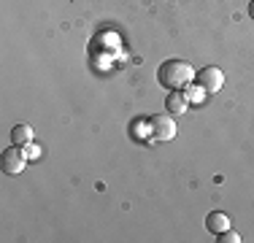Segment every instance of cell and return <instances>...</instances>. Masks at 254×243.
<instances>
[{"instance_id": "6da1fadb", "label": "cell", "mask_w": 254, "mask_h": 243, "mask_svg": "<svg viewBox=\"0 0 254 243\" xmlns=\"http://www.w3.org/2000/svg\"><path fill=\"white\" fill-rule=\"evenodd\" d=\"M192 78H195V70L187 60H165L157 70V81L165 89H184L192 84Z\"/></svg>"}, {"instance_id": "7a4b0ae2", "label": "cell", "mask_w": 254, "mask_h": 243, "mask_svg": "<svg viewBox=\"0 0 254 243\" xmlns=\"http://www.w3.org/2000/svg\"><path fill=\"white\" fill-rule=\"evenodd\" d=\"M197 87H203L205 92H219L222 87H225V73H222L216 65H205L203 70H197Z\"/></svg>"}, {"instance_id": "3957f363", "label": "cell", "mask_w": 254, "mask_h": 243, "mask_svg": "<svg viewBox=\"0 0 254 243\" xmlns=\"http://www.w3.org/2000/svg\"><path fill=\"white\" fill-rule=\"evenodd\" d=\"M149 132L154 141H171V138H176V124L168 114H157L149 119Z\"/></svg>"}, {"instance_id": "277c9868", "label": "cell", "mask_w": 254, "mask_h": 243, "mask_svg": "<svg viewBox=\"0 0 254 243\" xmlns=\"http://www.w3.org/2000/svg\"><path fill=\"white\" fill-rule=\"evenodd\" d=\"M25 162H27V157H25V151L19 149V146H11V149H5L3 151V173H8V176H16V173H22L25 170Z\"/></svg>"}, {"instance_id": "5b68a950", "label": "cell", "mask_w": 254, "mask_h": 243, "mask_svg": "<svg viewBox=\"0 0 254 243\" xmlns=\"http://www.w3.org/2000/svg\"><path fill=\"white\" fill-rule=\"evenodd\" d=\"M165 108H168V114H184L190 108V97H187L184 89H171L165 97Z\"/></svg>"}, {"instance_id": "8992f818", "label": "cell", "mask_w": 254, "mask_h": 243, "mask_svg": "<svg viewBox=\"0 0 254 243\" xmlns=\"http://www.w3.org/2000/svg\"><path fill=\"white\" fill-rule=\"evenodd\" d=\"M205 227L219 235V233H225V230H230V216L222 214V211H214V214H208V219H205Z\"/></svg>"}, {"instance_id": "52a82bcc", "label": "cell", "mask_w": 254, "mask_h": 243, "mask_svg": "<svg viewBox=\"0 0 254 243\" xmlns=\"http://www.w3.org/2000/svg\"><path fill=\"white\" fill-rule=\"evenodd\" d=\"M11 138H14L16 146H25V143L33 141V127L30 124H16L14 130H11Z\"/></svg>"}, {"instance_id": "ba28073f", "label": "cell", "mask_w": 254, "mask_h": 243, "mask_svg": "<svg viewBox=\"0 0 254 243\" xmlns=\"http://www.w3.org/2000/svg\"><path fill=\"white\" fill-rule=\"evenodd\" d=\"M219 243H241V235L235 233V230H225V233H219Z\"/></svg>"}, {"instance_id": "9c48e42d", "label": "cell", "mask_w": 254, "mask_h": 243, "mask_svg": "<svg viewBox=\"0 0 254 243\" xmlns=\"http://www.w3.org/2000/svg\"><path fill=\"white\" fill-rule=\"evenodd\" d=\"M22 151H25L27 160H35V157L41 154V149H38V146H33V143H25V149H22Z\"/></svg>"}, {"instance_id": "30bf717a", "label": "cell", "mask_w": 254, "mask_h": 243, "mask_svg": "<svg viewBox=\"0 0 254 243\" xmlns=\"http://www.w3.org/2000/svg\"><path fill=\"white\" fill-rule=\"evenodd\" d=\"M203 92H205L203 87H200V89H192V92H187V97H190V100H200V97H203Z\"/></svg>"}, {"instance_id": "8fae6325", "label": "cell", "mask_w": 254, "mask_h": 243, "mask_svg": "<svg viewBox=\"0 0 254 243\" xmlns=\"http://www.w3.org/2000/svg\"><path fill=\"white\" fill-rule=\"evenodd\" d=\"M249 16H252V19H254V0H252V3H249Z\"/></svg>"}]
</instances>
